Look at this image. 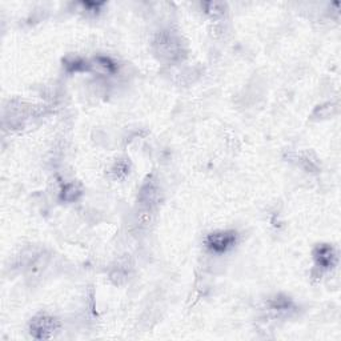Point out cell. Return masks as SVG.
<instances>
[{
  "label": "cell",
  "mask_w": 341,
  "mask_h": 341,
  "mask_svg": "<svg viewBox=\"0 0 341 341\" xmlns=\"http://www.w3.org/2000/svg\"><path fill=\"white\" fill-rule=\"evenodd\" d=\"M154 51L159 59L166 63H173L181 59L183 43L177 35L170 31H162L154 40Z\"/></svg>",
  "instance_id": "1"
},
{
  "label": "cell",
  "mask_w": 341,
  "mask_h": 341,
  "mask_svg": "<svg viewBox=\"0 0 341 341\" xmlns=\"http://www.w3.org/2000/svg\"><path fill=\"white\" fill-rule=\"evenodd\" d=\"M59 327V321L55 317L48 315H38L31 320L30 332L38 340H47L54 336V333Z\"/></svg>",
  "instance_id": "2"
},
{
  "label": "cell",
  "mask_w": 341,
  "mask_h": 341,
  "mask_svg": "<svg viewBox=\"0 0 341 341\" xmlns=\"http://www.w3.org/2000/svg\"><path fill=\"white\" fill-rule=\"evenodd\" d=\"M237 241V233L234 230H218L208 234L205 239L207 247L212 252L223 253L233 247Z\"/></svg>",
  "instance_id": "3"
},
{
  "label": "cell",
  "mask_w": 341,
  "mask_h": 341,
  "mask_svg": "<svg viewBox=\"0 0 341 341\" xmlns=\"http://www.w3.org/2000/svg\"><path fill=\"white\" fill-rule=\"evenodd\" d=\"M159 197H160V188H159V184L152 179L147 180L144 183V185L141 187L140 193H139L140 208L154 211L155 205L158 204Z\"/></svg>",
  "instance_id": "4"
},
{
  "label": "cell",
  "mask_w": 341,
  "mask_h": 341,
  "mask_svg": "<svg viewBox=\"0 0 341 341\" xmlns=\"http://www.w3.org/2000/svg\"><path fill=\"white\" fill-rule=\"evenodd\" d=\"M313 259H315L316 264L321 268H332L336 263V252H335L333 247H331L328 244H321V245H317L315 248Z\"/></svg>",
  "instance_id": "5"
},
{
  "label": "cell",
  "mask_w": 341,
  "mask_h": 341,
  "mask_svg": "<svg viewBox=\"0 0 341 341\" xmlns=\"http://www.w3.org/2000/svg\"><path fill=\"white\" fill-rule=\"evenodd\" d=\"M64 67L67 68L68 72H81L90 69V64L80 57H67L64 59Z\"/></svg>",
  "instance_id": "6"
},
{
  "label": "cell",
  "mask_w": 341,
  "mask_h": 341,
  "mask_svg": "<svg viewBox=\"0 0 341 341\" xmlns=\"http://www.w3.org/2000/svg\"><path fill=\"white\" fill-rule=\"evenodd\" d=\"M81 195V188L76 183L65 184L61 189L60 197L64 201H75Z\"/></svg>",
  "instance_id": "7"
},
{
  "label": "cell",
  "mask_w": 341,
  "mask_h": 341,
  "mask_svg": "<svg viewBox=\"0 0 341 341\" xmlns=\"http://www.w3.org/2000/svg\"><path fill=\"white\" fill-rule=\"evenodd\" d=\"M201 5L204 7L205 12L213 17L222 16L226 12V4L220 3V1H205Z\"/></svg>",
  "instance_id": "8"
},
{
  "label": "cell",
  "mask_w": 341,
  "mask_h": 341,
  "mask_svg": "<svg viewBox=\"0 0 341 341\" xmlns=\"http://www.w3.org/2000/svg\"><path fill=\"white\" fill-rule=\"evenodd\" d=\"M95 63L98 64L100 68L107 71V72L112 73L116 71V64L114 63L110 57H106V56H98V57L95 59Z\"/></svg>",
  "instance_id": "9"
},
{
  "label": "cell",
  "mask_w": 341,
  "mask_h": 341,
  "mask_svg": "<svg viewBox=\"0 0 341 341\" xmlns=\"http://www.w3.org/2000/svg\"><path fill=\"white\" fill-rule=\"evenodd\" d=\"M271 305H272L273 309H277V311H284V309H288L290 307L289 298L283 297V296H277L271 301Z\"/></svg>",
  "instance_id": "10"
},
{
  "label": "cell",
  "mask_w": 341,
  "mask_h": 341,
  "mask_svg": "<svg viewBox=\"0 0 341 341\" xmlns=\"http://www.w3.org/2000/svg\"><path fill=\"white\" fill-rule=\"evenodd\" d=\"M336 107H333V104H327V106H321L315 111V116L319 115L320 117H328L332 114V110H335Z\"/></svg>",
  "instance_id": "11"
}]
</instances>
